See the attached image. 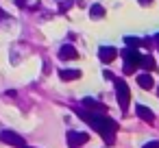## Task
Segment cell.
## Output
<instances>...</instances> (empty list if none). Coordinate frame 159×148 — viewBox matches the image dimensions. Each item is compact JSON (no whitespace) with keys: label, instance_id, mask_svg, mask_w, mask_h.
I'll return each instance as SVG.
<instances>
[{"label":"cell","instance_id":"44dd1931","mask_svg":"<svg viewBox=\"0 0 159 148\" xmlns=\"http://www.w3.org/2000/svg\"><path fill=\"white\" fill-rule=\"evenodd\" d=\"M157 94H159V89H157Z\"/></svg>","mask_w":159,"mask_h":148},{"label":"cell","instance_id":"2e32d148","mask_svg":"<svg viewBox=\"0 0 159 148\" xmlns=\"http://www.w3.org/2000/svg\"><path fill=\"white\" fill-rule=\"evenodd\" d=\"M70 7H72V0H68V2L61 5V11H66V9H70Z\"/></svg>","mask_w":159,"mask_h":148},{"label":"cell","instance_id":"ba28073f","mask_svg":"<svg viewBox=\"0 0 159 148\" xmlns=\"http://www.w3.org/2000/svg\"><path fill=\"white\" fill-rule=\"evenodd\" d=\"M83 107H85L87 111H94V113H105V111H107V107L100 105V102L94 100V98H83Z\"/></svg>","mask_w":159,"mask_h":148},{"label":"cell","instance_id":"9a60e30c","mask_svg":"<svg viewBox=\"0 0 159 148\" xmlns=\"http://www.w3.org/2000/svg\"><path fill=\"white\" fill-rule=\"evenodd\" d=\"M142 148H159V141H157V139H152V141H148V144H144Z\"/></svg>","mask_w":159,"mask_h":148},{"label":"cell","instance_id":"4fadbf2b","mask_svg":"<svg viewBox=\"0 0 159 148\" xmlns=\"http://www.w3.org/2000/svg\"><path fill=\"white\" fill-rule=\"evenodd\" d=\"M89 16H92V18H96V20H100V18L105 16V7H102V5H92Z\"/></svg>","mask_w":159,"mask_h":148},{"label":"cell","instance_id":"8992f818","mask_svg":"<svg viewBox=\"0 0 159 148\" xmlns=\"http://www.w3.org/2000/svg\"><path fill=\"white\" fill-rule=\"evenodd\" d=\"M116 57H118V50H116L113 46H100V48H98V59H100L102 63H111Z\"/></svg>","mask_w":159,"mask_h":148},{"label":"cell","instance_id":"ac0fdd59","mask_svg":"<svg viewBox=\"0 0 159 148\" xmlns=\"http://www.w3.org/2000/svg\"><path fill=\"white\" fill-rule=\"evenodd\" d=\"M0 20H7V13H5L2 9H0Z\"/></svg>","mask_w":159,"mask_h":148},{"label":"cell","instance_id":"5bb4252c","mask_svg":"<svg viewBox=\"0 0 159 148\" xmlns=\"http://www.w3.org/2000/svg\"><path fill=\"white\" fill-rule=\"evenodd\" d=\"M124 44H126L129 48H135V50H137V46H142V39H137V37H131V35H126V37H124Z\"/></svg>","mask_w":159,"mask_h":148},{"label":"cell","instance_id":"3957f363","mask_svg":"<svg viewBox=\"0 0 159 148\" xmlns=\"http://www.w3.org/2000/svg\"><path fill=\"white\" fill-rule=\"evenodd\" d=\"M113 83H116V96H118V102H120V107H122V109H126L129 98H131L129 85H126L122 78H113Z\"/></svg>","mask_w":159,"mask_h":148},{"label":"cell","instance_id":"9c48e42d","mask_svg":"<svg viewBox=\"0 0 159 148\" xmlns=\"http://www.w3.org/2000/svg\"><path fill=\"white\" fill-rule=\"evenodd\" d=\"M137 85H139L142 89H152L155 81H152V76H150L148 72H144V74H137Z\"/></svg>","mask_w":159,"mask_h":148},{"label":"cell","instance_id":"52a82bcc","mask_svg":"<svg viewBox=\"0 0 159 148\" xmlns=\"http://www.w3.org/2000/svg\"><path fill=\"white\" fill-rule=\"evenodd\" d=\"M76 57H79V52H76L74 46L66 44V46L59 48V59H63V61H72V59H76Z\"/></svg>","mask_w":159,"mask_h":148},{"label":"cell","instance_id":"7a4b0ae2","mask_svg":"<svg viewBox=\"0 0 159 148\" xmlns=\"http://www.w3.org/2000/svg\"><path fill=\"white\" fill-rule=\"evenodd\" d=\"M122 57H124V68H122V72H124V74H133L135 68H139L142 55H139L135 48H126V50H122Z\"/></svg>","mask_w":159,"mask_h":148},{"label":"cell","instance_id":"8fae6325","mask_svg":"<svg viewBox=\"0 0 159 148\" xmlns=\"http://www.w3.org/2000/svg\"><path fill=\"white\" fill-rule=\"evenodd\" d=\"M139 68H144V72H148V74H150L152 70H157V68H155V59H152L150 55H146V57L139 59Z\"/></svg>","mask_w":159,"mask_h":148},{"label":"cell","instance_id":"d6986e66","mask_svg":"<svg viewBox=\"0 0 159 148\" xmlns=\"http://www.w3.org/2000/svg\"><path fill=\"white\" fill-rule=\"evenodd\" d=\"M155 42H157V44H159V33H157V35H155Z\"/></svg>","mask_w":159,"mask_h":148},{"label":"cell","instance_id":"277c9868","mask_svg":"<svg viewBox=\"0 0 159 148\" xmlns=\"http://www.w3.org/2000/svg\"><path fill=\"white\" fill-rule=\"evenodd\" d=\"M87 139H89V135L83 131H70L68 133V146L70 148H81L83 144H87Z\"/></svg>","mask_w":159,"mask_h":148},{"label":"cell","instance_id":"6da1fadb","mask_svg":"<svg viewBox=\"0 0 159 148\" xmlns=\"http://www.w3.org/2000/svg\"><path fill=\"white\" fill-rule=\"evenodd\" d=\"M76 113H79L94 131H98V133L102 135L105 144H113L116 133H118V122H116V120H111V118H107V115H102V113L87 111V109H79Z\"/></svg>","mask_w":159,"mask_h":148},{"label":"cell","instance_id":"30bf717a","mask_svg":"<svg viewBox=\"0 0 159 148\" xmlns=\"http://www.w3.org/2000/svg\"><path fill=\"white\" fill-rule=\"evenodd\" d=\"M135 113H137L142 120H146V122H152V120H155V113H152L148 107H144V105H137V107H135Z\"/></svg>","mask_w":159,"mask_h":148},{"label":"cell","instance_id":"5b68a950","mask_svg":"<svg viewBox=\"0 0 159 148\" xmlns=\"http://www.w3.org/2000/svg\"><path fill=\"white\" fill-rule=\"evenodd\" d=\"M0 139H2L5 144H9V146H18V148L24 146V137L18 135L16 131H2V133H0Z\"/></svg>","mask_w":159,"mask_h":148},{"label":"cell","instance_id":"ffe728a7","mask_svg":"<svg viewBox=\"0 0 159 148\" xmlns=\"http://www.w3.org/2000/svg\"><path fill=\"white\" fill-rule=\"evenodd\" d=\"M22 148H29V146H22Z\"/></svg>","mask_w":159,"mask_h":148},{"label":"cell","instance_id":"e0dca14e","mask_svg":"<svg viewBox=\"0 0 159 148\" xmlns=\"http://www.w3.org/2000/svg\"><path fill=\"white\" fill-rule=\"evenodd\" d=\"M102 76H105V78H111V81H113V74H111L109 70H105V72H102Z\"/></svg>","mask_w":159,"mask_h":148},{"label":"cell","instance_id":"7c38bea8","mask_svg":"<svg viewBox=\"0 0 159 148\" xmlns=\"http://www.w3.org/2000/svg\"><path fill=\"white\" fill-rule=\"evenodd\" d=\"M59 78L61 81H76V78H81V72L79 70H59Z\"/></svg>","mask_w":159,"mask_h":148}]
</instances>
